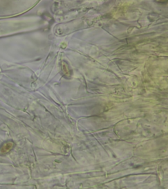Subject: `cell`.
Segmentation results:
<instances>
[{
	"instance_id": "cell-1",
	"label": "cell",
	"mask_w": 168,
	"mask_h": 189,
	"mask_svg": "<svg viewBox=\"0 0 168 189\" xmlns=\"http://www.w3.org/2000/svg\"><path fill=\"white\" fill-rule=\"evenodd\" d=\"M14 147V143L12 141H8L3 143L0 147V155L4 156L8 154Z\"/></svg>"
}]
</instances>
